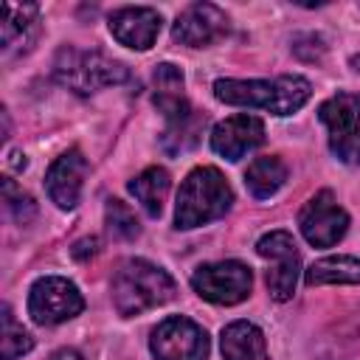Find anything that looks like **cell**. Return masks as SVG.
Masks as SVG:
<instances>
[{"label": "cell", "instance_id": "cell-4", "mask_svg": "<svg viewBox=\"0 0 360 360\" xmlns=\"http://www.w3.org/2000/svg\"><path fill=\"white\" fill-rule=\"evenodd\" d=\"M53 79L79 96H90L101 87L124 84L129 79V70H127V65H121L98 51H82V48L65 45V48H59V53L53 59Z\"/></svg>", "mask_w": 360, "mask_h": 360}, {"label": "cell", "instance_id": "cell-14", "mask_svg": "<svg viewBox=\"0 0 360 360\" xmlns=\"http://www.w3.org/2000/svg\"><path fill=\"white\" fill-rule=\"evenodd\" d=\"M160 14L158 8H149V6H127V8H118L110 14V34L132 48V51H146L155 45L158 34H160Z\"/></svg>", "mask_w": 360, "mask_h": 360}, {"label": "cell", "instance_id": "cell-9", "mask_svg": "<svg viewBox=\"0 0 360 360\" xmlns=\"http://www.w3.org/2000/svg\"><path fill=\"white\" fill-rule=\"evenodd\" d=\"M256 253L270 262L267 270V290L276 301H290L298 284L301 273V256L295 248L292 233L287 231H270L256 242Z\"/></svg>", "mask_w": 360, "mask_h": 360}, {"label": "cell", "instance_id": "cell-16", "mask_svg": "<svg viewBox=\"0 0 360 360\" xmlns=\"http://www.w3.org/2000/svg\"><path fill=\"white\" fill-rule=\"evenodd\" d=\"M287 180V166L278 155H262L253 158L248 172H245V186L256 200H267L273 197Z\"/></svg>", "mask_w": 360, "mask_h": 360}, {"label": "cell", "instance_id": "cell-2", "mask_svg": "<svg viewBox=\"0 0 360 360\" xmlns=\"http://www.w3.org/2000/svg\"><path fill=\"white\" fill-rule=\"evenodd\" d=\"M231 202H233V191L225 174L214 166H197L180 183L177 205H174V228L191 231V228L208 225L225 217Z\"/></svg>", "mask_w": 360, "mask_h": 360}, {"label": "cell", "instance_id": "cell-25", "mask_svg": "<svg viewBox=\"0 0 360 360\" xmlns=\"http://www.w3.org/2000/svg\"><path fill=\"white\" fill-rule=\"evenodd\" d=\"M48 360H82V354H79L76 349H59V352H53Z\"/></svg>", "mask_w": 360, "mask_h": 360}, {"label": "cell", "instance_id": "cell-26", "mask_svg": "<svg viewBox=\"0 0 360 360\" xmlns=\"http://www.w3.org/2000/svg\"><path fill=\"white\" fill-rule=\"evenodd\" d=\"M352 65H354V68L360 70V56H354V59H352Z\"/></svg>", "mask_w": 360, "mask_h": 360}, {"label": "cell", "instance_id": "cell-8", "mask_svg": "<svg viewBox=\"0 0 360 360\" xmlns=\"http://www.w3.org/2000/svg\"><path fill=\"white\" fill-rule=\"evenodd\" d=\"M84 309V298L79 287L62 276L37 278L28 292V315L39 326H53L76 318Z\"/></svg>", "mask_w": 360, "mask_h": 360}, {"label": "cell", "instance_id": "cell-19", "mask_svg": "<svg viewBox=\"0 0 360 360\" xmlns=\"http://www.w3.org/2000/svg\"><path fill=\"white\" fill-rule=\"evenodd\" d=\"M202 127H205V115L194 110L188 118L174 121V124H166V132H163L160 143H163V149H166L169 155H180V152L197 146Z\"/></svg>", "mask_w": 360, "mask_h": 360}, {"label": "cell", "instance_id": "cell-22", "mask_svg": "<svg viewBox=\"0 0 360 360\" xmlns=\"http://www.w3.org/2000/svg\"><path fill=\"white\" fill-rule=\"evenodd\" d=\"M104 222H107V233L112 239H121V242H132L141 233V225H138L135 211L127 202H121V200H107Z\"/></svg>", "mask_w": 360, "mask_h": 360}, {"label": "cell", "instance_id": "cell-3", "mask_svg": "<svg viewBox=\"0 0 360 360\" xmlns=\"http://www.w3.org/2000/svg\"><path fill=\"white\" fill-rule=\"evenodd\" d=\"M174 292H177L174 278L163 267L146 259H127L118 264L112 276V304L124 318L155 309L172 301Z\"/></svg>", "mask_w": 360, "mask_h": 360}, {"label": "cell", "instance_id": "cell-11", "mask_svg": "<svg viewBox=\"0 0 360 360\" xmlns=\"http://www.w3.org/2000/svg\"><path fill=\"white\" fill-rule=\"evenodd\" d=\"M228 34V14L214 3H194L177 14L172 39L188 48H205Z\"/></svg>", "mask_w": 360, "mask_h": 360}, {"label": "cell", "instance_id": "cell-5", "mask_svg": "<svg viewBox=\"0 0 360 360\" xmlns=\"http://www.w3.org/2000/svg\"><path fill=\"white\" fill-rule=\"evenodd\" d=\"M318 118L326 124L332 155L349 166H360V98L340 90L318 107Z\"/></svg>", "mask_w": 360, "mask_h": 360}, {"label": "cell", "instance_id": "cell-18", "mask_svg": "<svg viewBox=\"0 0 360 360\" xmlns=\"http://www.w3.org/2000/svg\"><path fill=\"white\" fill-rule=\"evenodd\" d=\"M304 281H307V287L360 284V259H354V256H326V259H318L304 273Z\"/></svg>", "mask_w": 360, "mask_h": 360}, {"label": "cell", "instance_id": "cell-6", "mask_svg": "<svg viewBox=\"0 0 360 360\" xmlns=\"http://www.w3.org/2000/svg\"><path fill=\"white\" fill-rule=\"evenodd\" d=\"M191 287L200 298L211 301V304H222V307H231V304H239L250 295V287H253V273L248 264L242 262H208V264H200L194 273H191Z\"/></svg>", "mask_w": 360, "mask_h": 360}, {"label": "cell", "instance_id": "cell-23", "mask_svg": "<svg viewBox=\"0 0 360 360\" xmlns=\"http://www.w3.org/2000/svg\"><path fill=\"white\" fill-rule=\"evenodd\" d=\"M3 200H6V208L11 211V217L20 222V225H28L37 214V202L31 200V194H25L22 188L14 186L11 177L3 180Z\"/></svg>", "mask_w": 360, "mask_h": 360}, {"label": "cell", "instance_id": "cell-20", "mask_svg": "<svg viewBox=\"0 0 360 360\" xmlns=\"http://www.w3.org/2000/svg\"><path fill=\"white\" fill-rule=\"evenodd\" d=\"M39 8L34 3H3V22H0V42L3 48H11V42L28 31Z\"/></svg>", "mask_w": 360, "mask_h": 360}, {"label": "cell", "instance_id": "cell-1", "mask_svg": "<svg viewBox=\"0 0 360 360\" xmlns=\"http://www.w3.org/2000/svg\"><path fill=\"white\" fill-rule=\"evenodd\" d=\"M214 96L225 104L239 107H259L270 115H290L301 110L309 96L312 84L304 76H278V79H217Z\"/></svg>", "mask_w": 360, "mask_h": 360}, {"label": "cell", "instance_id": "cell-21", "mask_svg": "<svg viewBox=\"0 0 360 360\" xmlns=\"http://www.w3.org/2000/svg\"><path fill=\"white\" fill-rule=\"evenodd\" d=\"M34 349V338L22 329V323L14 321L11 307H3V340H0V357L3 360H17Z\"/></svg>", "mask_w": 360, "mask_h": 360}, {"label": "cell", "instance_id": "cell-7", "mask_svg": "<svg viewBox=\"0 0 360 360\" xmlns=\"http://www.w3.org/2000/svg\"><path fill=\"white\" fill-rule=\"evenodd\" d=\"M149 349L155 360H205L211 343L200 323L186 315H169L152 329Z\"/></svg>", "mask_w": 360, "mask_h": 360}, {"label": "cell", "instance_id": "cell-12", "mask_svg": "<svg viewBox=\"0 0 360 360\" xmlns=\"http://www.w3.org/2000/svg\"><path fill=\"white\" fill-rule=\"evenodd\" d=\"M264 143V124L256 115H231L211 129V149L225 160H242Z\"/></svg>", "mask_w": 360, "mask_h": 360}, {"label": "cell", "instance_id": "cell-17", "mask_svg": "<svg viewBox=\"0 0 360 360\" xmlns=\"http://www.w3.org/2000/svg\"><path fill=\"white\" fill-rule=\"evenodd\" d=\"M169 186H172V177L163 166H149L143 169L138 177L129 180V194L143 205V211L149 217H160L163 211V200L169 194Z\"/></svg>", "mask_w": 360, "mask_h": 360}, {"label": "cell", "instance_id": "cell-10", "mask_svg": "<svg viewBox=\"0 0 360 360\" xmlns=\"http://www.w3.org/2000/svg\"><path fill=\"white\" fill-rule=\"evenodd\" d=\"M298 228L304 239L315 248H332L338 245L349 231V214L338 205L335 194L329 188L312 194L304 208L298 211Z\"/></svg>", "mask_w": 360, "mask_h": 360}, {"label": "cell", "instance_id": "cell-15", "mask_svg": "<svg viewBox=\"0 0 360 360\" xmlns=\"http://www.w3.org/2000/svg\"><path fill=\"white\" fill-rule=\"evenodd\" d=\"M222 360H267V343L256 323L233 321L222 329L219 338Z\"/></svg>", "mask_w": 360, "mask_h": 360}, {"label": "cell", "instance_id": "cell-24", "mask_svg": "<svg viewBox=\"0 0 360 360\" xmlns=\"http://www.w3.org/2000/svg\"><path fill=\"white\" fill-rule=\"evenodd\" d=\"M73 259H87V256H96L98 253V239L96 236H84V239H79L76 245H73Z\"/></svg>", "mask_w": 360, "mask_h": 360}, {"label": "cell", "instance_id": "cell-13", "mask_svg": "<svg viewBox=\"0 0 360 360\" xmlns=\"http://www.w3.org/2000/svg\"><path fill=\"white\" fill-rule=\"evenodd\" d=\"M87 158L79 152V149H68L62 152L48 174H45V188H48V197L59 205V208H76L79 205V197H82V186H84V177H87Z\"/></svg>", "mask_w": 360, "mask_h": 360}]
</instances>
